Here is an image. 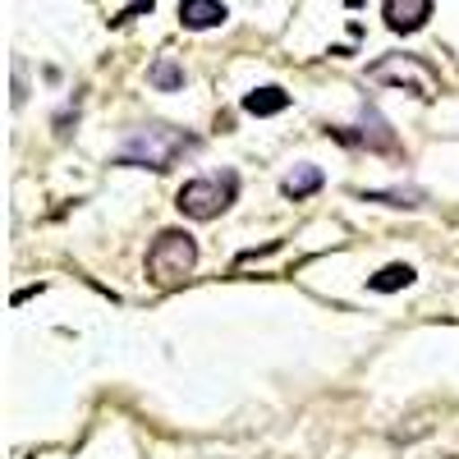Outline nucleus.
Instances as JSON below:
<instances>
[{"label":"nucleus","instance_id":"obj_1","mask_svg":"<svg viewBox=\"0 0 459 459\" xmlns=\"http://www.w3.org/2000/svg\"><path fill=\"white\" fill-rule=\"evenodd\" d=\"M198 138L170 129V125H143L125 138V147L115 152V166H138V170H170L184 152H194Z\"/></svg>","mask_w":459,"mask_h":459},{"label":"nucleus","instance_id":"obj_2","mask_svg":"<svg viewBox=\"0 0 459 459\" xmlns=\"http://www.w3.org/2000/svg\"><path fill=\"white\" fill-rule=\"evenodd\" d=\"M143 266H147V281L157 285V290H175V285H184L188 276H194V266H198V239L188 235V230H161V235L152 239Z\"/></svg>","mask_w":459,"mask_h":459},{"label":"nucleus","instance_id":"obj_3","mask_svg":"<svg viewBox=\"0 0 459 459\" xmlns=\"http://www.w3.org/2000/svg\"><path fill=\"white\" fill-rule=\"evenodd\" d=\"M235 198H239V175L235 170H221V175L188 179L179 194H175V207L188 221H216L221 212H230V203H235Z\"/></svg>","mask_w":459,"mask_h":459},{"label":"nucleus","instance_id":"obj_4","mask_svg":"<svg viewBox=\"0 0 459 459\" xmlns=\"http://www.w3.org/2000/svg\"><path fill=\"white\" fill-rule=\"evenodd\" d=\"M368 79H372V83L404 88V92L423 97V101H432V97L441 92V74H437L428 60H418V56H381L377 65H368Z\"/></svg>","mask_w":459,"mask_h":459},{"label":"nucleus","instance_id":"obj_5","mask_svg":"<svg viewBox=\"0 0 459 459\" xmlns=\"http://www.w3.org/2000/svg\"><path fill=\"white\" fill-rule=\"evenodd\" d=\"M326 138H335V143H344V147H368V152H400V143H395L391 125L381 120V115H377L372 106L363 110L359 134H354V129H344V125H331V129H326Z\"/></svg>","mask_w":459,"mask_h":459},{"label":"nucleus","instance_id":"obj_6","mask_svg":"<svg viewBox=\"0 0 459 459\" xmlns=\"http://www.w3.org/2000/svg\"><path fill=\"white\" fill-rule=\"evenodd\" d=\"M381 19H386L391 32H418L432 19V0H386V5H381Z\"/></svg>","mask_w":459,"mask_h":459},{"label":"nucleus","instance_id":"obj_7","mask_svg":"<svg viewBox=\"0 0 459 459\" xmlns=\"http://www.w3.org/2000/svg\"><path fill=\"white\" fill-rule=\"evenodd\" d=\"M230 14L221 0H179V23L194 28V32H207V28H221Z\"/></svg>","mask_w":459,"mask_h":459},{"label":"nucleus","instance_id":"obj_8","mask_svg":"<svg viewBox=\"0 0 459 459\" xmlns=\"http://www.w3.org/2000/svg\"><path fill=\"white\" fill-rule=\"evenodd\" d=\"M322 184H326V175H322L317 166H308V161H303V166H294V170L281 179V194H285L290 203H303V198H313Z\"/></svg>","mask_w":459,"mask_h":459},{"label":"nucleus","instance_id":"obj_9","mask_svg":"<svg viewBox=\"0 0 459 459\" xmlns=\"http://www.w3.org/2000/svg\"><path fill=\"white\" fill-rule=\"evenodd\" d=\"M244 110L248 115H257V120H266V115H281V110H290V92L285 88H253L248 97H244Z\"/></svg>","mask_w":459,"mask_h":459},{"label":"nucleus","instance_id":"obj_10","mask_svg":"<svg viewBox=\"0 0 459 459\" xmlns=\"http://www.w3.org/2000/svg\"><path fill=\"white\" fill-rule=\"evenodd\" d=\"M409 285H413V266L409 262H391V266H381L377 276H368L372 294H395V290H409Z\"/></svg>","mask_w":459,"mask_h":459},{"label":"nucleus","instance_id":"obj_11","mask_svg":"<svg viewBox=\"0 0 459 459\" xmlns=\"http://www.w3.org/2000/svg\"><path fill=\"white\" fill-rule=\"evenodd\" d=\"M147 83L157 88V92H179V88H184V65H179L175 56H161L157 65L147 69Z\"/></svg>","mask_w":459,"mask_h":459},{"label":"nucleus","instance_id":"obj_12","mask_svg":"<svg viewBox=\"0 0 459 459\" xmlns=\"http://www.w3.org/2000/svg\"><path fill=\"white\" fill-rule=\"evenodd\" d=\"M363 203H386V207H423V194H418V188H386V194H363Z\"/></svg>","mask_w":459,"mask_h":459},{"label":"nucleus","instance_id":"obj_13","mask_svg":"<svg viewBox=\"0 0 459 459\" xmlns=\"http://www.w3.org/2000/svg\"><path fill=\"white\" fill-rule=\"evenodd\" d=\"M152 5H157V0H134V5H129V10H120V14H115L110 23H115V28H120V23H129V19H138V14H147Z\"/></svg>","mask_w":459,"mask_h":459}]
</instances>
